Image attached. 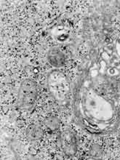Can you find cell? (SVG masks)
I'll use <instances>...</instances> for the list:
<instances>
[{
	"mask_svg": "<svg viewBox=\"0 0 120 160\" xmlns=\"http://www.w3.org/2000/svg\"><path fill=\"white\" fill-rule=\"evenodd\" d=\"M45 124L47 126V128L50 129L51 130H56V129L58 128L59 126V121L56 117H50L48 119L46 120Z\"/></svg>",
	"mask_w": 120,
	"mask_h": 160,
	"instance_id": "obj_5",
	"label": "cell"
},
{
	"mask_svg": "<svg viewBox=\"0 0 120 160\" xmlns=\"http://www.w3.org/2000/svg\"><path fill=\"white\" fill-rule=\"evenodd\" d=\"M48 61L51 65L55 67H61L65 62V58L61 50L53 48L50 50L48 55Z\"/></svg>",
	"mask_w": 120,
	"mask_h": 160,
	"instance_id": "obj_3",
	"label": "cell"
},
{
	"mask_svg": "<svg viewBox=\"0 0 120 160\" xmlns=\"http://www.w3.org/2000/svg\"><path fill=\"white\" fill-rule=\"evenodd\" d=\"M43 135L42 129L37 125H31L27 129V135L32 140H39L43 137Z\"/></svg>",
	"mask_w": 120,
	"mask_h": 160,
	"instance_id": "obj_4",
	"label": "cell"
},
{
	"mask_svg": "<svg viewBox=\"0 0 120 160\" xmlns=\"http://www.w3.org/2000/svg\"><path fill=\"white\" fill-rule=\"evenodd\" d=\"M37 94L36 84L32 80L27 79L23 82L18 93V104L19 107L23 109H29L34 103Z\"/></svg>",
	"mask_w": 120,
	"mask_h": 160,
	"instance_id": "obj_1",
	"label": "cell"
},
{
	"mask_svg": "<svg viewBox=\"0 0 120 160\" xmlns=\"http://www.w3.org/2000/svg\"><path fill=\"white\" fill-rule=\"evenodd\" d=\"M61 146L63 147L64 152L66 154L71 155L74 152V138L73 137L72 133L65 131L61 134Z\"/></svg>",
	"mask_w": 120,
	"mask_h": 160,
	"instance_id": "obj_2",
	"label": "cell"
}]
</instances>
